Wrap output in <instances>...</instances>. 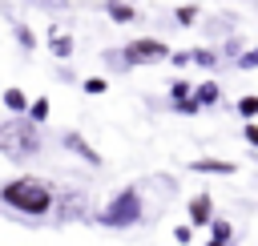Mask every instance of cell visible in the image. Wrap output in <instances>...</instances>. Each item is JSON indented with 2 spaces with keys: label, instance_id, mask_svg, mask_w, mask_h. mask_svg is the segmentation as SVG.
Instances as JSON below:
<instances>
[{
  "label": "cell",
  "instance_id": "cell-1",
  "mask_svg": "<svg viewBox=\"0 0 258 246\" xmlns=\"http://www.w3.org/2000/svg\"><path fill=\"white\" fill-rule=\"evenodd\" d=\"M0 202H4L8 210H20V214H28V218H40V214H48V210H52L56 190H52L44 177L20 173V177H12V181H4V186H0Z\"/></svg>",
  "mask_w": 258,
  "mask_h": 246
},
{
  "label": "cell",
  "instance_id": "cell-2",
  "mask_svg": "<svg viewBox=\"0 0 258 246\" xmlns=\"http://www.w3.org/2000/svg\"><path fill=\"white\" fill-rule=\"evenodd\" d=\"M36 149H40V133H36L32 121L12 117V121L0 125V153L8 161H28V157H36Z\"/></svg>",
  "mask_w": 258,
  "mask_h": 246
},
{
  "label": "cell",
  "instance_id": "cell-3",
  "mask_svg": "<svg viewBox=\"0 0 258 246\" xmlns=\"http://www.w3.org/2000/svg\"><path fill=\"white\" fill-rule=\"evenodd\" d=\"M133 222H141V194H137L133 186H125V190H117L113 202L101 210V226L125 230V226H133Z\"/></svg>",
  "mask_w": 258,
  "mask_h": 246
},
{
  "label": "cell",
  "instance_id": "cell-4",
  "mask_svg": "<svg viewBox=\"0 0 258 246\" xmlns=\"http://www.w3.org/2000/svg\"><path fill=\"white\" fill-rule=\"evenodd\" d=\"M121 56H125V65H153V60H165L169 56V44L157 40V36H137V40L125 44Z\"/></svg>",
  "mask_w": 258,
  "mask_h": 246
},
{
  "label": "cell",
  "instance_id": "cell-5",
  "mask_svg": "<svg viewBox=\"0 0 258 246\" xmlns=\"http://www.w3.org/2000/svg\"><path fill=\"white\" fill-rule=\"evenodd\" d=\"M169 56H173V65H202V69H214L218 65V56L210 48H189V52H169Z\"/></svg>",
  "mask_w": 258,
  "mask_h": 246
},
{
  "label": "cell",
  "instance_id": "cell-6",
  "mask_svg": "<svg viewBox=\"0 0 258 246\" xmlns=\"http://www.w3.org/2000/svg\"><path fill=\"white\" fill-rule=\"evenodd\" d=\"M189 222H194V226H210V222H214V202H210V194H198V198L189 202Z\"/></svg>",
  "mask_w": 258,
  "mask_h": 246
},
{
  "label": "cell",
  "instance_id": "cell-7",
  "mask_svg": "<svg viewBox=\"0 0 258 246\" xmlns=\"http://www.w3.org/2000/svg\"><path fill=\"white\" fill-rule=\"evenodd\" d=\"M189 169H194V173H234L238 165H234V161H222V157H194Z\"/></svg>",
  "mask_w": 258,
  "mask_h": 246
},
{
  "label": "cell",
  "instance_id": "cell-8",
  "mask_svg": "<svg viewBox=\"0 0 258 246\" xmlns=\"http://www.w3.org/2000/svg\"><path fill=\"white\" fill-rule=\"evenodd\" d=\"M64 145H69L73 153H81V157H85L89 165H101V153H97V149H93V145H89V141H85L81 133H64Z\"/></svg>",
  "mask_w": 258,
  "mask_h": 246
},
{
  "label": "cell",
  "instance_id": "cell-9",
  "mask_svg": "<svg viewBox=\"0 0 258 246\" xmlns=\"http://www.w3.org/2000/svg\"><path fill=\"white\" fill-rule=\"evenodd\" d=\"M218 97H222V89H218L214 81H202V85L194 89V101H198V109H202V105H218Z\"/></svg>",
  "mask_w": 258,
  "mask_h": 246
},
{
  "label": "cell",
  "instance_id": "cell-10",
  "mask_svg": "<svg viewBox=\"0 0 258 246\" xmlns=\"http://www.w3.org/2000/svg\"><path fill=\"white\" fill-rule=\"evenodd\" d=\"M4 105H8V109L20 117V113L28 109V93H24V89H4Z\"/></svg>",
  "mask_w": 258,
  "mask_h": 246
},
{
  "label": "cell",
  "instance_id": "cell-11",
  "mask_svg": "<svg viewBox=\"0 0 258 246\" xmlns=\"http://www.w3.org/2000/svg\"><path fill=\"white\" fill-rule=\"evenodd\" d=\"M109 16H113L117 24H129L137 12H133V4H125V0H109Z\"/></svg>",
  "mask_w": 258,
  "mask_h": 246
},
{
  "label": "cell",
  "instance_id": "cell-12",
  "mask_svg": "<svg viewBox=\"0 0 258 246\" xmlns=\"http://www.w3.org/2000/svg\"><path fill=\"white\" fill-rule=\"evenodd\" d=\"M238 113H242L246 121H254V117H258V93H246V97L238 101Z\"/></svg>",
  "mask_w": 258,
  "mask_h": 246
},
{
  "label": "cell",
  "instance_id": "cell-13",
  "mask_svg": "<svg viewBox=\"0 0 258 246\" xmlns=\"http://www.w3.org/2000/svg\"><path fill=\"white\" fill-rule=\"evenodd\" d=\"M44 117H48V97H36V101L28 105V121L36 125V121H44Z\"/></svg>",
  "mask_w": 258,
  "mask_h": 246
},
{
  "label": "cell",
  "instance_id": "cell-14",
  "mask_svg": "<svg viewBox=\"0 0 258 246\" xmlns=\"http://www.w3.org/2000/svg\"><path fill=\"white\" fill-rule=\"evenodd\" d=\"M52 52H56V56H69V52H73V40H69L64 32H52Z\"/></svg>",
  "mask_w": 258,
  "mask_h": 246
},
{
  "label": "cell",
  "instance_id": "cell-15",
  "mask_svg": "<svg viewBox=\"0 0 258 246\" xmlns=\"http://www.w3.org/2000/svg\"><path fill=\"white\" fill-rule=\"evenodd\" d=\"M24 4H32V8H44V12H60V8H69V0H24Z\"/></svg>",
  "mask_w": 258,
  "mask_h": 246
},
{
  "label": "cell",
  "instance_id": "cell-16",
  "mask_svg": "<svg viewBox=\"0 0 258 246\" xmlns=\"http://www.w3.org/2000/svg\"><path fill=\"white\" fill-rule=\"evenodd\" d=\"M194 20H198V8L194 4H181L177 8V24H194Z\"/></svg>",
  "mask_w": 258,
  "mask_h": 246
},
{
  "label": "cell",
  "instance_id": "cell-17",
  "mask_svg": "<svg viewBox=\"0 0 258 246\" xmlns=\"http://www.w3.org/2000/svg\"><path fill=\"white\" fill-rule=\"evenodd\" d=\"M189 93H194V89H189L185 81H173V89H169V97H173V105H177V101H185Z\"/></svg>",
  "mask_w": 258,
  "mask_h": 246
},
{
  "label": "cell",
  "instance_id": "cell-18",
  "mask_svg": "<svg viewBox=\"0 0 258 246\" xmlns=\"http://www.w3.org/2000/svg\"><path fill=\"white\" fill-rule=\"evenodd\" d=\"M210 226H214V238H218V242H230V234H234L230 222H210Z\"/></svg>",
  "mask_w": 258,
  "mask_h": 246
},
{
  "label": "cell",
  "instance_id": "cell-19",
  "mask_svg": "<svg viewBox=\"0 0 258 246\" xmlns=\"http://www.w3.org/2000/svg\"><path fill=\"white\" fill-rule=\"evenodd\" d=\"M85 93H93V97L105 93V81H101V77H89V81H85Z\"/></svg>",
  "mask_w": 258,
  "mask_h": 246
},
{
  "label": "cell",
  "instance_id": "cell-20",
  "mask_svg": "<svg viewBox=\"0 0 258 246\" xmlns=\"http://www.w3.org/2000/svg\"><path fill=\"white\" fill-rule=\"evenodd\" d=\"M242 69H258V48H250V52H242V60H238Z\"/></svg>",
  "mask_w": 258,
  "mask_h": 246
},
{
  "label": "cell",
  "instance_id": "cell-21",
  "mask_svg": "<svg viewBox=\"0 0 258 246\" xmlns=\"http://www.w3.org/2000/svg\"><path fill=\"white\" fill-rule=\"evenodd\" d=\"M16 36H20V44H24V48H32V44H36V40H32V32H28L24 24H16Z\"/></svg>",
  "mask_w": 258,
  "mask_h": 246
},
{
  "label": "cell",
  "instance_id": "cell-22",
  "mask_svg": "<svg viewBox=\"0 0 258 246\" xmlns=\"http://www.w3.org/2000/svg\"><path fill=\"white\" fill-rule=\"evenodd\" d=\"M173 238H177V242H181V246H185V242H189V238H194V226H177V230H173Z\"/></svg>",
  "mask_w": 258,
  "mask_h": 246
},
{
  "label": "cell",
  "instance_id": "cell-23",
  "mask_svg": "<svg viewBox=\"0 0 258 246\" xmlns=\"http://www.w3.org/2000/svg\"><path fill=\"white\" fill-rule=\"evenodd\" d=\"M177 109H181V113H198V101H194V97H185V101H177Z\"/></svg>",
  "mask_w": 258,
  "mask_h": 246
},
{
  "label": "cell",
  "instance_id": "cell-24",
  "mask_svg": "<svg viewBox=\"0 0 258 246\" xmlns=\"http://www.w3.org/2000/svg\"><path fill=\"white\" fill-rule=\"evenodd\" d=\"M242 133H246V141H250V145H258V125H246Z\"/></svg>",
  "mask_w": 258,
  "mask_h": 246
},
{
  "label": "cell",
  "instance_id": "cell-25",
  "mask_svg": "<svg viewBox=\"0 0 258 246\" xmlns=\"http://www.w3.org/2000/svg\"><path fill=\"white\" fill-rule=\"evenodd\" d=\"M206 246H226V242H218V238H210V242H206Z\"/></svg>",
  "mask_w": 258,
  "mask_h": 246
}]
</instances>
